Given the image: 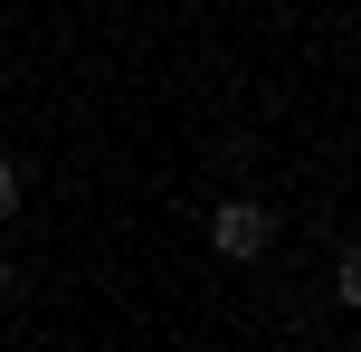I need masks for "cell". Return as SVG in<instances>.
<instances>
[{
  "label": "cell",
  "mask_w": 361,
  "mask_h": 352,
  "mask_svg": "<svg viewBox=\"0 0 361 352\" xmlns=\"http://www.w3.org/2000/svg\"><path fill=\"white\" fill-rule=\"evenodd\" d=\"M209 248H219L228 267L267 257V248H276V210H267V200H219V210H209Z\"/></svg>",
  "instance_id": "6da1fadb"
},
{
  "label": "cell",
  "mask_w": 361,
  "mask_h": 352,
  "mask_svg": "<svg viewBox=\"0 0 361 352\" xmlns=\"http://www.w3.org/2000/svg\"><path fill=\"white\" fill-rule=\"evenodd\" d=\"M10 210H19V162L0 152V219H10Z\"/></svg>",
  "instance_id": "7a4b0ae2"
},
{
  "label": "cell",
  "mask_w": 361,
  "mask_h": 352,
  "mask_svg": "<svg viewBox=\"0 0 361 352\" xmlns=\"http://www.w3.org/2000/svg\"><path fill=\"white\" fill-rule=\"evenodd\" d=\"M0 296H10V257H0Z\"/></svg>",
  "instance_id": "3957f363"
}]
</instances>
